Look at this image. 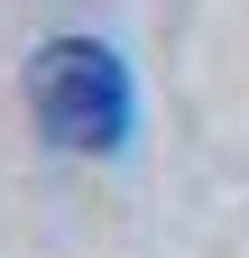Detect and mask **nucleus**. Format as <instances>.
I'll list each match as a JSON object with an SVG mask.
<instances>
[{"mask_svg": "<svg viewBox=\"0 0 249 258\" xmlns=\"http://www.w3.org/2000/svg\"><path fill=\"white\" fill-rule=\"evenodd\" d=\"M28 102H37L46 139L74 148V157H111L130 139V74L92 37H46L37 64H28Z\"/></svg>", "mask_w": 249, "mask_h": 258, "instance_id": "f257e3e1", "label": "nucleus"}]
</instances>
